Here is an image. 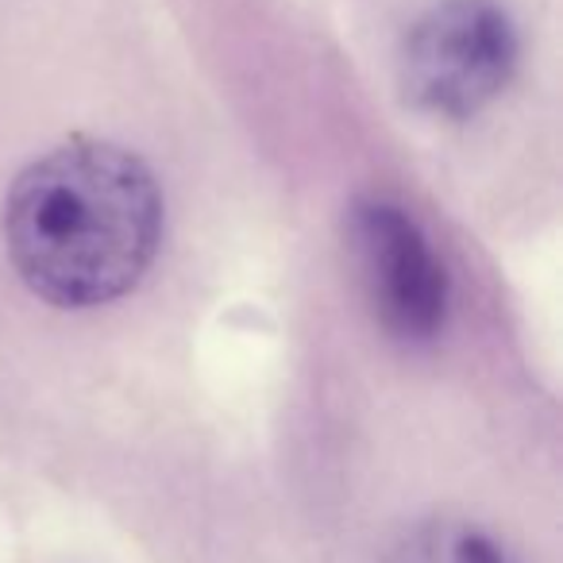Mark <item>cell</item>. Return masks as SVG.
<instances>
[{"mask_svg":"<svg viewBox=\"0 0 563 563\" xmlns=\"http://www.w3.org/2000/svg\"><path fill=\"white\" fill-rule=\"evenodd\" d=\"M517 40L494 0H440L401 43L406 101L444 120H467L501 93Z\"/></svg>","mask_w":563,"mask_h":563,"instance_id":"obj_2","label":"cell"},{"mask_svg":"<svg viewBox=\"0 0 563 563\" xmlns=\"http://www.w3.org/2000/svg\"><path fill=\"white\" fill-rule=\"evenodd\" d=\"M390 563H521L498 537L467 521H424L409 532Z\"/></svg>","mask_w":563,"mask_h":563,"instance_id":"obj_4","label":"cell"},{"mask_svg":"<svg viewBox=\"0 0 563 563\" xmlns=\"http://www.w3.org/2000/svg\"><path fill=\"white\" fill-rule=\"evenodd\" d=\"M347 240L375 321L401 344H429L444 329L448 278L417 220L390 201L360 197Z\"/></svg>","mask_w":563,"mask_h":563,"instance_id":"obj_3","label":"cell"},{"mask_svg":"<svg viewBox=\"0 0 563 563\" xmlns=\"http://www.w3.org/2000/svg\"><path fill=\"white\" fill-rule=\"evenodd\" d=\"M4 240L12 266L43 301L104 306L147 274L163 240V194L124 147L74 140L12 181Z\"/></svg>","mask_w":563,"mask_h":563,"instance_id":"obj_1","label":"cell"}]
</instances>
